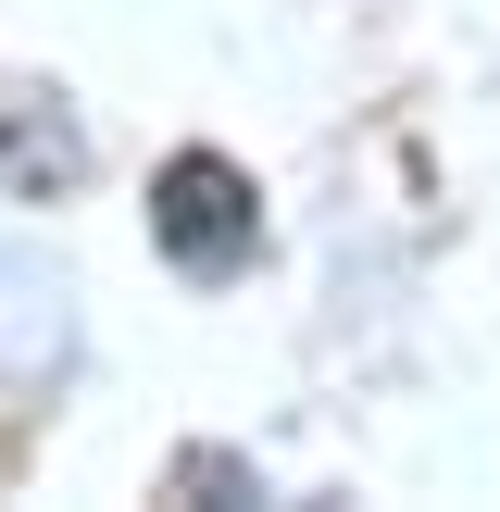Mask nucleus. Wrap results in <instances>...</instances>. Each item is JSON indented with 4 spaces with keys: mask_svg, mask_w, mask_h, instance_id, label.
<instances>
[{
    "mask_svg": "<svg viewBox=\"0 0 500 512\" xmlns=\"http://www.w3.org/2000/svg\"><path fill=\"white\" fill-rule=\"evenodd\" d=\"M150 250H163L175 275H238L250 250H263L250 175L225 163V150H175V163L150 175Z\"/></svg>",
    "mask_w": 500,
    "mask_h": 512,
    "instance_id": "f257e3e1",
    "label": "nucleus"
},
{
    "mask_svg": "<svg viewBox=\"0 0 500 512\" xmlns=\"http://www.w3.org/2000/svg\"><path fill=\"white\" fill-rule=\"evenodd\" d=\"M88 175V125L63 113V88L0 75V200H63Z\"/></svg>",
    "mask_w": 500,
    "mask_h": 512,
    "instance_id": "f03ea898",
    "label": "nucleus"
},
{
    "mask_svg": "<svg viewBox=\"0 0 500 512\" xmlns=\"http://www.w3.org/2000/svg\"><path fill=\"white\" fill-rule=\"evenodd\" d=\"M63 363V275L38 250H0V375H50Z\"/></svg>",
    "mask_w": 500,
    "mask_h": 512,
    "instance_id": "7ed1b4c3",
    "label": "nucleus"
}]
</instances>
